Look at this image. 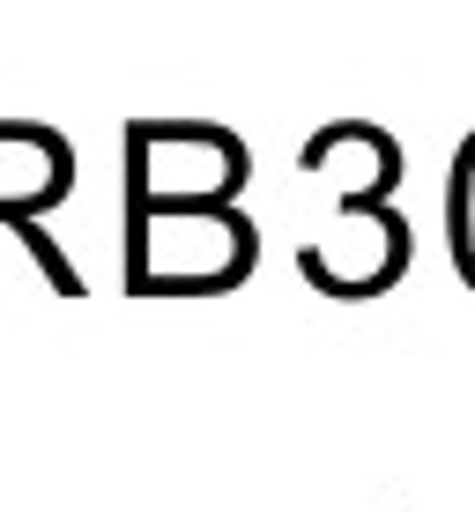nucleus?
<instances>
[{
	"mask_svg": "<svg viewBox=\"0 0 475 512\" xmlns=\"http://www.w3.org/2000/svg\"><path fill=\"white\" fill-rule=\"evenodd\" d=\"M461 253H468V268H475V156L461 164Z\"/></svg>",
	"mask_w": 475,
	"mask_h": 512,
	"instance_id": "obj_1",
	"label": "nucleus"
}]
</instances>
